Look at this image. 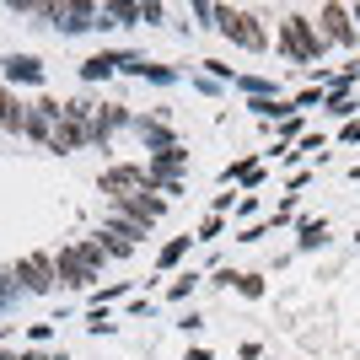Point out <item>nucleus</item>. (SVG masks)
Listing matches in <instances>:
<instances>
[{"label": "nucleus", "instance_id": "obj_3", "mask_svg": "<svg viewBox=\"0 0 360 360\" xmlns=\"http://www.w3.org/2000/svg\"><path fill=\"white\" fill-rule=\"evenodd\" d=\"M285 38H290V49H296L301 60H317V38H312V27H307V16H290Z\"/></svg>", "mask_w": 360, "mask_h": 360}, {"label": "nucleus", "instance_id": "obj_5", "mask_svg": "<svg viewBox=\"0 0 360 360\" xmlns=\"http://www.w3.org/2000/svg\"><path fill=\"white\" fill-rule=\"evenodd\" d=\"M16 274L27 280V290H49V274H54V264H49V258H27Z\"/></svg>", "mask_w": 360, "mask_h": 360}, {"label": "nucleus", "instance_id": "obj_8", "mask_svg": "<svg viewBox=\"0 0 360 360\" xmlns=\"http://www.w3.org/2000/svg\"><path fill=\"white\" fill-rule=\"evenodd\" d=\"M355 16H360V6H355Z\"/></svg>", "mask_w": 360, "mask_h": 360}, {"label": "nucleus", "instance_id": "obj_6", "mask_svg": "<svg viewBox=\"0 0 360 360\" xmlns=\"http://www.w3.org/2000/svg\"><path fill=\"white\" fill-rule=\"evenodd\" d=\"M323 32H328V38H339V44H349V16L339 11V6H328V11H323Z\"/></svg>", "mask_w": 360, "mask_h": 360}, {"label": "nucleus", "instance_id": "obj_7", "mask_svg": "<svg viewBox=\"0 0 360 360\" xmlns=\"http://www.w3.org/2000/svg\"><path fill=\"white\" fill-rule=\"evenodd\" d=\"M11 75H22V81H38V60H11Z\"/></svg>", "mask_w": 360, "mask_h": 360}, {"label": "nucleus", "instance_id": "obj_2", "mask_svg": "<svg viewBox=\"0 0 360 360\" xmlns=\"http://www.w3.org/2000/svg\"><path fill=\"white\" fill-rule=\"evenodd\" d=\"M221 22H226V32H231L237 44H248V49H264V32L253 27V16H248V11H221Z\"/></svg>", "mask_w": 360, "mask_h": 360}, {"label": "nucleus", "instance_id": "obj_4", "mask_svg": "<svg viewBox=\"0 0 360 360\" xmlns=\"http://www.w3.org/2000/svg\"><path fill=\"white\" fill-rule=\"evenodd\" d=\"M146 183V172H135V167H113L103 178V194H113V199H124V188H140Z\"/></svg>", "mask_w": 360, "mask_h": 360}, {"label": "nucleus", "instance_id": "obj_1", "mask_svg": "<svg viewBox=\"0 0 360 360\" xmlns=\"http://www.w3.org/2000/svg\"><path fill=\"white\" fill-rule=\"evenodd\" d=\"M54 269H60L70 285H91V280H97V248H65V253L54 258Z\"/></svg>", "mask_w": 360, "mask_h": 360}]
</instances>
